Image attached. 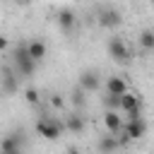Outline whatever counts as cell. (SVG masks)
Returning a JSON list of instances; mask_svg holds the SVG:
<instances>
[{
  "instance_id": "obj_20",
  "label": "cell",
  "mask_w": 154,
  "mask_h": 154,
  "mask_svg": "<svg viewBox=\"0 0 154 154\" xmlns=\"http://www.w3.org/2000/svg\"><path fill=\"white\" fill-rule=\"evenodd\" d=\"M51 103H53L55 108H60V106H63V99H60V96H53V99H51Z\"/></svg>"
},
{
  "instance_id": "obj_4",
  "label": "cell",
  "mask_w": 154,
  "mask_h": 154,
  "mask_svg": "<svg viewBox=\"0 0 154 154\" xmlns=\"http://www.w3.org/2000/svg\"><path fill=\"white\" fill-rule=\"evenodd\" d=\"M99 87H101V79H99V75H96L94 70H87V72L79 75V91L91 94V91H96Z\"/></svg>"
},
{
  "instance_id": "obj_21",
  "label": "cell",
  "mask_w": 154,
  "mask_h": 154,
  "mask_svg": "<svg viewBox=\"0 0 154 154\" xmlns=\"http://www.w3.org/2000/svg\"><path fill=\"white\" fill-rule=\"evenodd\" d=\"M2 48H7V38H5V36H0V51H2Z\"/></svg>"
},
{
  "instance_id": "obj_17",
  "label": "cell",
  "mask_w": 154,
  "mask_h": 154,
  "mask_svg": "<svg viewBox=\"0 0 154 154\" xmlns=\"http://www.w3.org/2000/svg\"><path fill=\"white\" fill-rule=\"evenodd\" d=\"M24 60H31V58L26 53V43H19L17 51H14V63H24Z\"/></svg>"
},
{
  "instance_id": "obj_8",
  "label": "cell",
  "mask_w": 154,
  "mask_h": 154,
  "mask_svg": "<svg viewBox=\"0 0 154 154\" xmlns=\"http://www.w3.org/2000/svg\"><path fill=\"white\" fill-rule=\"evenodd\" d=\"M58 24H60L63 31H70V29L77 24V14H75L70 7H63V10L58 12Z\"/></svg>"
},
{
  "instance_id": "obj_23",
  "label": "cell",
  "mask_w": 154,
  "mask_h": 154,
  "mask_svg": "<svg viewBox=\"0 0 154 154\" xmlns=\"http://www.w3.org/2000/svg\"><path fill=\"white\" fill-rule=\"evenodd\" d=\"M0 154H19V152H0Z\"/></svg>"
},
{
  "instance_id": "obj_3",
  "label": "cell",
  "mask_w": 154,
  "mask_h": 154,
  "mask_svg": "<svg viewBox=\"0 0 154 154\" xmlns=\"http://www.w3.org/2000/svg\"><path fill=\"white\" fill-rule=\"evenodd\" d=\"M0 91H2V94H7V96L19 91V77H17L10 67H5V70H2V77H0Z\"/></svg>"
},
{
  "instance_id": "obj_9",
  "label": "cell",
  "mask_w": 154,
  "mask_h": 154,
  "mask_svg": "<svg viewBox=\"0 0 154 154\" xmlns=\"http://www.w3.org/2000/svg\"><path fill=\"white\" fill-rule=\"evenodd\" d=\"M103 125H106L108 135H118V132H120V128H123L120 116H118V113H113V111H106V113H103Z\"/></svg>"
},
{
  "instance_id": "obj_16",
  "label": "cell",
  "mask_w": 154,
  "mask_h": 154,
  "mask_svg": "<svg viewBox=\"0 0 154 154\" xmlns=\"http://www.w3.org/2000/svg\"><path fill=\"white\" fill-rule=\"evenodd\" d=\"M103 103H106V111H113V113H118V111H120V96H113V94H106V99H103Z\"/></svg>"
},
{
  "instance_id": "obj_12",
  "label": "cell",
  "mask_w": 154,
  "mask_h": 154,
  "mask_svg": "<svg viewBox=\"0 0 154 154\" xmlns=\"http://www.w3.org/2000/svg\"><path fill=\"white\" fill-rule=\"evenodd\" d=\"M19 147H22V137L17 132H12V135L0 140V152H19Z\"/></svg>"
},
{
  "instance_id": "obj_5",
  "label": "cell",
  "mask_w": 154,
  "mask_h": 154,
  "mask_svg": "<svg viewBox=\"0 0 154 154\" xmlns=\"http://www.w3.org/2000/svg\"><path fill=\"white\" fill-rule=\"evenodd\" d=\"M144 132H147V125H144L142 118L128 120V123H125V130H123V135H125L128 140H140V137H144Z\"/></svg>"
},
{
  "instance_id": "obj_6",
  "label": "cell",
  "mask_w": 154,
  "mask_h": 154,
  "mask_svg": "<svg viewBox=\"0 0 154 154\" xmlns=\"http://www.w3.org/2000/svg\"><path fill=\"white\" fill-rule=\"evenodd\" d=\"M99 22H101V26H118L120 24V12L116 10V7H106V10H101L99 12Z\"/></svg>"
},
{
  "instance_id": "obj_14",
  "label": "cell",
  "mask_w": 154,
  "mask_h": 154,
  "mask_svg": "<svg viewBox=\"0 0 154 154\" xmlns=\"http://www.w3.org/2000/svg\"><path fill=\"white\" fill-rule=\"evenodd\" d=\"M14 75L22 79V77H31L34 75V70H36V63L34 60H24V63H14Z\"/></svg>"
},
{
  "instance_id": "obj_7",
  "label": "cell",
  "mask_w": 154,
  "mask_h": 154,
  "mask_svg": "<svg viewBox=\"0 0 154 154\" xmlns=\"http://www.w3.org/2000/svg\"><path fill=\"white\" fill-rule=\"evenodd\" d=\"M96 147H99V152H101V154H116L120 144H118L116 135H101V137H99V142H96Z\"/></svg>"
},
{
  "instance_id": "obj_11",
  "label": "cell",
  "mask_w": 154,
  "mask_h": 154,
  "mask_svg": "<svg viewBox=\"0 0 154 154\" xmlns=\"http://www.w3.org/2000/svg\"><path fill=\"white\" fill-rule=\"evenodd\" d=\"M106 89H108V94H113V96H123V94L128 91V84H125L123 77H108Z\"/></svg>"
},
{
  "instance_id": "obj_2",
  "label": "cell",
  "mask_w": 154,
  "mask_h": 154,
  "mask_svg": "<svg viewBox=\"0 0 154 154\" xmlns=\"http://www.w3.org/2000/svg\"><path fill=\"white\" fill-rule=\"evenodd\" d=\"M108 53H111V58H113L116 63H128V60H130V48L125 46V41H123L120 36L108 38Z\"/></svg>"
},
{
  "instance_id": "obj_18",
  "label": "cell",
  "mask_w": 154,
  "mask_h": 154,
  "mask_svg": "<svg viewBox=\"0 0 154 154\" xmlns=\"http://www.w3.org/2000/svg\"><path fill=\"white\" fill-rule=\"evenodd\" d=\"M24 99H26L29 103H38V91H36V89H26V91H24Z\"/></svg>"
},
{
  "instance_id": "obj_10",
  "label": "cell",
  "mask_w": 154,
  "mask_h": 154,
  "mask_svg": "<svg viewBox=\"0 0 154 154\" xmlns=\"http://www.w3.org/2000/svg\"><path fill=\"white\" fill-rule=\"evenodd\" d=\"M26 53H29V58L34 60V63H38L41 58H46V43L43 41H29L26 43Z\"/></svg>"
},
{
  "instance_id": "obj_13",
  "label": "cell",
  "mask_w": 154,
  "mask_h": 154,
  "mask_svg": "<svg viewBox=\"0 0 154 154\" xmlns=\"http://www.w3.org/2000/svg\"><path fill=\"white\" fill-rule=\"evenodd\" d=\"M63 130H70V132H75V135H79L82 130H84V120H82V116H67L65 118V123H63Z\"/></svg>"
},
{
  "instance_id": "obj_22",
  "label": "cell",
  "mask_w": 154,
  "mask_h": 154,
  "mask_svg": "<svg viewBox=\"0 0 154 154\" xmlns=\"http://www.w3.org/2000/svg\"><path fill=\"white\" fill-rule=\"evenodd\" d=\"M67 154H82V152H79L77 147H67Z\"/></svg>"
},
{
  "instance_id": "obj_15",
  "label": "cell",
  "mask_w": 154,
  "mask_h": 154,
  "mask_svg": "<svg viewBox=\"0 0 154 154\" xmlns=\"http://www.w3.org/2000/svg\"><path fill=\"white\" fill-rule=\"evenodd\" d=\"M140 46H142L144 51H154V31H152V29H144V31L140 34Z\"/></svg>"
},
{
  "instance_id": "obj_19",
  "label": "cell",
  "mask_w": 154,
  "mask_h": 154,
  "mask_svg": "<svg viewBox=\"0 0 154 154\" xmlns=\"http://www.w3.org/2000/svg\"><path fill=\"white\" fill-rule=\"evenodd\" d=\"M82 94H84V91H79V89H75V91H72V103H75V106H79V108L84 106V96H82Z\"/></svg>"
},
{
  "instance_id": "obj_1",
  "label": "cell",
  "mask_w": 154,
  "mask_h": 154,
  "mask_svg": "<svg viewBox=\"0 0 154 154\" xmlns=\"http://www.w3.org/2000/svg\"><path fill=\"white\" fill-rule=\"evenodd\" d=\"M36 132L46 140H58L63 132V123H58L55 118H38L36 120Z\"/></svg>"
}]
</instances>
